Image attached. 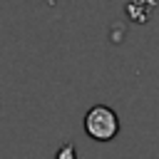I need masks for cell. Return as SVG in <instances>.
<instances>
[{"instance_id":"cell-1","label":"cell","mask_w":159,"mask_h":159,"mask_svg":"<svg viewBox=\"0 0 159 159\" xmlns=\"http://www.w3.org/2000/svg\"><path fill=\"white\" fill-rule=\"evenodd\" d=\"M84 132L97 139V142H109L114 139V134L119 132V119L114 114V109L104 107V104H97L92 107L87 114H84Z\"/></svg>"},{"instance_id":"cell-2","label":"cell","mask_w":159,"mask_h":159,"mask_svg":"<svg viewBox=\"0 0 159 159\" xmlns=\"http://www.w3.org/2000/svg\"><path fill=\"white\" fill-rule=\"evenodd\" d=\"M55 159H77V149H75V144H72V142H67V144H62V147L57 149V154H55Z\"/></svg>"}]
</instances>
